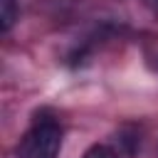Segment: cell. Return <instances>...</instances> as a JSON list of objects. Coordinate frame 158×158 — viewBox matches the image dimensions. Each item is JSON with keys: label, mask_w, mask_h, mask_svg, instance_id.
I'll use <instances>...</instances> for the list:
<instances>
[{"label": "cell", "mask_w": 158, "mask_h": 158, "mask_svg": "<svg viewBox=\"0 0 158 158\" xmlns=\"http://www.w3.org/2000/svg\"><path fill=\"white\" fill-rule=\"evenodd\" d=\"M62 148V128L52 118L35 121V126L22 136L15 158H57Z\"/></svg>", "instance_id": "6da1fadb"}, {"label": "cell", "mask_w": 158, "mask_h": 158, "mask_svg": "<svg viewBox=\"0 0 158 158\" xmlns=\"http://www.w3.org/2000/svg\"><path fill=\"white\" fill-rule=\"evenodd\" d=\"M17 20V5L15 0H0V30L7 32Z\"/></svg>", "instance_id": "7a4b0ae2"}, {"label": "cell", "mask_w": 158, "mask_h": 158, "mask_svg": "<svg viewBox=\"0 0 158 158\" xmlns=\"http://www.w3.org/2000/svg\"><path fill=\"white\" fill-rule=\"evenodd\" d=\"M84 158H118V153L114 151V148H109V146H91L86 153H84Z\"/></svg>", "instance_id": "3957f363"}, {"label": "cell", "mask_w": 158, "mask_h": 158, "mask_svg": "<svg viewBox=\"0 0 158 158\" xmlns=\"http://www.w3.org/2000/svg\"><path fill=\"white\" fill-rule=\"evenodd\" d=\"M156 2H158V0H156Z\"/></svg>", "instance_id": "277c9868"}]
</instances>
